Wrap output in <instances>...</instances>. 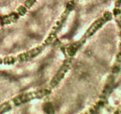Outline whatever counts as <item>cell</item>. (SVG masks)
Wrapping results in <instances>:
<instances>
[{"instance_id":"1","label":"cell","mask_w":121,"mask_h":114,"mask_svg":"<svg viewBox=\"0 0 121 114\" xmlns=\"http://www.w3.org/2000/svg\"><path fill=\"white\" fill-rule=\"evenodd\" d=\"M49 93V92L48 90H42L38 92L36 91L33 92H29L22 94V95L17 96L13 100L12 105L14 104V105H20L22 103H25V102H28L29 101L34 99L42 97L43 96H45Z\"/></svg>"},{"instance_id":"2","label":"cell","mask_w":121,"mask_h":114,"mask_svg":"<svg viewBox=\"0 0 121 114\" xmlns=\"http://www.w3.org/2000/svg\"><path fill=\"white\" fill-rule=\"evenodd\" d=\"M109 16H110V14L105 15L104 17L99 18V19L97 20L95 23H93V24L90 27V28L87 31V32H86V36H91L92 35H93L94 33H95L104 23H105L106 20L109 18Z\"/></svg>"},{"instance_id":"3","label":"cell","mask_w":121,"mask_h":114,"mask_svg":"<svg viewBox=\"0 0 121 114\" xmlns=\"http://www.w3.org/2000/svg\"><path fill=\"white\" fill-rule=\"evenodd\" d=\"M68 67L69 66H68L67 64H65V66H64L63 67L61 68V69L58 71V73H57L56 75H55L54 78L52 80V81L51 83V85L52 84V86H55V85H56L60 80H62V78L64 76L65 74L67 73V71L68 70Z\"/></svg>"},{"instance_id":"4","label":"cell","mask_w":121,"mask_h":114,"mask_svg":"<svg viewBox=\"0 0 121 114\" xmlns=\"http://www.w3.org/2000/svg\"><path fill=\"white\" fill-rule=\"evenodd\" d=\"M42 51V47H38L37 48L34 49L33 50H31L29 52H27L26 53L20 55V59L22 61H24V60H27L30 58H32L33 57L38 55V53H40V52Z\"/></svg>"}]
</instances>
